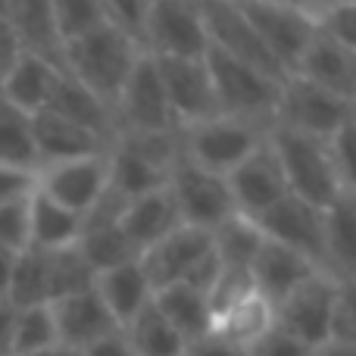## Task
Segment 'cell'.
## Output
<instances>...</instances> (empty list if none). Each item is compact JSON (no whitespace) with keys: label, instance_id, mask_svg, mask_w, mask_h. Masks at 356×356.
I'll list each match as a JSON object with an SVG mask.
<instances>
[{"label":"cell","instance_id":"11a10c76","mask_svg":"<svg viewBox=\"0 0 356 356\" xmlns=\"http://www.w3.org/2000/svg\"><path fill=\"white\" fill-rule=\"evenodd\" d=\"M313 356H356V344H338V341H325L313 350Z\"/></svg>","mask_w":356,"mask_h":356},{"label":"cell","instance_id":"f907efd6","mask_svg":"<svg viewBox=\"0 0 356 356\" xmlns=\"http://www.w3.org/2000/svg\"><path fill=\"white\" fill-rule=\"evenodd\" d=\"M79 356H131V350L122 338V328H119V332H113V334H106V338L88 344L85 350H79Z\"/></svg>","mask_w":356,"mask_h":356},{"label":"cell","instance_id":"ac0fdd59","mask_svg":"<svg viewBox=\"0 0 356 356\" xmlns=\"http://www.w3.org/2000/svg\"><path fill=\"white\" fill-rule=\"evenodd\" d=\"M31 135H35V154L38 169L54 166V163L85 160V156H100L110 150V141L56 113H38L31 116Z\"/></svg>","mask_w":356,"mask_h":356},{"label":"cell","instance_id":"7dc6e473","mask_svg":"<svg viewBox=\"0 0 356 356\" xmlns=\"http://www.w3.org/2000/svg\"><path fill=\"white\" fill-rule=\"evenodd\" d=\"M181 356H244V350L228 344V341H222V338H216V334H203V338L184 344Z\"/></svg>","mask_w":356,"mask_h":356},{"label":"cell","instance_id":"680465c9","mask_svg":"<svg viewBox=\"0 0 356 356\" xmlns=\"http://www.w3.org/2000/svg\"><path fill=\"white\" fill-rule=\"evenodd\" d=\"M328 3H356V0H328Z\"/></svg>","mask_w":356,"mask_h":356},{"label":"cell","instance_id":"ba28073f","mask_svg":"<svg viewBox=\"0 0 356 356\" xmlns=\"http://www.w3.org/2000/svg\"><path fill=\"white\" fill-rule=\"evenodd\" d=\"M141 47L150 56L200 60L207 54V31L194 0H150Z\"/></svg>","mask_w":356,"mask_h":356},{"label":"cell","instance_id":"6f0895ef","mask_svg":"<svg viewBox=\"0 0 356 356\" xmlns=\"http://www.w3.org/2000/svg\"><path fill=\"white\" fill-rule=\"evenodd\" d=\"M56 356H79V353H72V350H60V347H56Z\"/></svg>","mask_w":356,"mask_h":356},{"label":"cell","instance_id":"e0dca14e","mask_svg":"<svg viewBox=\"0 0 356 356\" xmlns=\"http://www.w3.org/2000/svg\"><path fill=\"white\" fill-rule=\"evenodd\" d=\"M56 325V347L60 350H85L88 344L106 338V334L119 332V325L113 322V316L106 313V307L100 303V297L94 294V288L81 291V294L63 297V300L50 303Z\"/></svg>","mask_w":356,"mask_h":356},{"label":"cell","instance_id":"603a6c76","mask_svg":"<svg viewBox=\"0 0 356 356\" xmlns=\"http://www.w3.org/2000/svg\"><path fill=\"white\" fill-rule=\"evenodd\" d=\"M60 75H63L60 66L41 60V56L22 54L16 60V66L0 81V100H6L10 106L29 113V116H38L41 110H47L50 94H54Z\"/></svg>","mask_w":356,"mask_h":356},{"label":"cell","instance_id":"8992f818","mask_svg":"<svg viewBox=\"0 0 356 356\" xmlns=\"http://www.w3.org/2000/svg\"><path fill=\"white\" fill-rule=\"evenodd\" d=\"M166 191L175 203L178 222L188 228H200V232H213L225 219L234 216V203L228 194L225 175L197 169L178 156V163L169 169Z\"/></svg>","mask_w":356,"mask_h":356},{"label":"cell","instance_id":"4dcf8cb0","mask_svg":"<svg viewBox=\"0 0 356 356\" xmlns=\"http://www.w3.org/2000/svg\"><path fill=\"white\" fill-rule=\"evenodd\" d=\"M122 338L129 344L131 356H181L184 341L178 332L160 316L154 303L141 309L129 325H122Z\"/></svg>","mask_w":356,"mask_h":356},{"label":"cell","instance_id":"7bdbcfd3","mask_svg":"<svg viewBox=\"0 0 356 356\" xmlns=\"http://www.w3.org/2000/svg\"><path fill=\"white\" fill-rule=\"evenodd\" d=\"M253 282H250V272L247 269H225L222 266L219 278H216V284L209 288L207 294V303H209V316H219L222 309H228L232 303H238L241 297L253 294Z\"/></svg>","mask_w":356,"mask_h":356},{"label":"cell","instance_id":"7402d4cb","mask_svg":"<svg viewBox=\"0 0 356 356\" xmlns=\"http://www.w3.org/2000/svg\"><path fill=\"white\" fill-rule=\"evenodd\" d=\"M178 225H181V222H178L175 203H172V197H169L166 184L150 191V194H141V197H135V200H129L122 219H119V232L129 238V244L138 250V257H141L147 247H154L156 241H163L169 232H175Z\"/></svg>","mask_w":356,"mask_h":356},{"label":"cell","instance_id":"e575fe53","mask_svg":"<svg viewBox=\"0 0 356 356\" xmlns=\"http://www.w3.org/2000/svg\"><path fill=\"white\" fill-rule=\"evenodd\" d=\"M79 253L85 257V263L97 272H106V269H116L122 263H131L138 259V250L129 244L119 225H106V228H91V232H81L79 241H75Z\"/></svg>","mask_w":356,"mask_h":356},{"label":"cell","instance_id":"44dd1931","mask_svg":"<svg viewBox=\"0 0 356 356\" xmlns=\"http://www.w3.org/2000/svg\"><path fill=\"white\" fill-rule=\"evenodd\" d=\"M316 272L319 269H316L313 263H307L300 253L263 238V244H259L257 257H253V263H250V282H253V288H257V294H263L266 300L275 307L278 300H284L297 284L307 282Z\"/></svg>","mask_w":356,"mask_h":356},{"label":"cell","instance_id":"9f6ffc18","mask_svg":"<svg viewBox=\"0 0 356 356\" xmlns=\"http://www.w3.org/2000/svg\"><path fill=\"white\" fill-rule=\"evenodd\" d=\"M25 356H56V350H44V353H25Z\"/></svg>","mask_w":356,"mask_h":356},{"label":"cell","instance_id":"8fae6325","mask_svg":"<svg viewBox=\"0 0 356 356\" xmlns=\"http://www.w3.org/2000/svg\"><path fill=\"white\" fill-rule=\"evenodd\" d=\"M234 3L241 6L244 19L257 31V38L269 50V56L278 63V69L284 75L294 72L297 60L303 56L307 44L316 35L313 19L297 10H288L275 0H234Z\"/></svg>","mask_w":356,"mask_h":356},{"label":"cell","instance_id":"c3c4849f","mask_svg":"<svg viewBox=\"0 0 356 356\" xmlns=\"http://www.w3.org/2000/svg\"><path fill=\"white\" fill-rule=\"evenodd\" d=\"M31 191H35V175L0 166V203L13 200V197H25V194H31Z\"/></svg>","mask_w":356,"mask_h":356},{"label":"cell","instance_id":"60d3db41","mask_svg":"<svg viewBox=\"0 0 356 356\" xmlns=\"http://www.w3.org/2000/svg\"><path fill=\"white\" fill-rule=\"evenodd\" d=\"M29 197H13L0 203V247L19 253L29 247Z\"/></svg>","mask_w":356,"mask_h":356},{"label":"cell","instance_id":"d6a6232c","mask_svg":"<svg viewBox=\"0 0 356 356\" xmlns=\"http://www.w3.org/2000/svg\"><path fill=\"white\" fill-rule=\"evenodd\" d=\"M209 241H213V253L219 257V263L225 266V269L250 272L253 257H257L259 244H263V234L253 225V219L234 213L232 219H225L219 228L209 232Z\"/></svg>","mask_w":356,"mask_h":356},{"label":"cell","instance_id":"4fadbf2b","mask_svg":"<svg viewBox=\"0 0 356 356\" xmlns=\"http://www.w3.org/2000/svg\"><path fill=\"white\" fill-rule=\"evenodd\" d=\"M156 72L163 81L169 113H172L175 129H188L209 116H219V106L213 97L209 72L200 60H172V56H154Z\"/></svg>","mask_w":356,"mask_h":356},{"label":"cell","instance_id":"f6af8a7d","mask_svg":"<svg viewBox=\"0 0 356 356\" xmlns=\"http://www.w3.org/2000/svg\"><path fill=\"white\" fill-rule=\"evenodd\" d=\"M244 356H313V350L307 344H300V341H294L291 334H284L282 328L272 325L263 338L247 347Z\"/></svg>","mask_w":356,"mask_h":356},{"label":"cell","instance_id":"91938a15","mask_svg":"<svg viewBox=\"0 0 356 356\" xmlns=\"http://www.w3.org/2000/svg\"><path fill=\"white\" fill-rule=\"evenodd\" d=\"M3 10H6V0H0V16H3Z\"/></svg>","mask_w":356,"mask_h":356},{"label":"cell","instance_id":"d4e9b609","mask_svg":"<svg viewBox=\"0 0 356 356\" xmlns=\"http://www.w3.org/2000/svg\"><path fill=\"white\" fill-rule=\"evenodd\" d=\"M325 263L341 284H356V194L325 209Z\"/></svg>","mask_w":356,"mask_h":356},{"label":"cell","instance_id":"f546056e","mask_svg":"<svg viewBox=\"0 0 356 356\" xmlns=\"http://www.w3.org/2000/svg\"><path fill=\"white\" fill-rule=\"evenodd\" d=\"M47 259H50V250H38V247H25V250L16 253L13 275H10V291H6V300L16 309L50 303Z\"/></svg>","mask_w":356,"mask_h":356},{"label":"cell","instance_id":"7c38bea8","mask_svg":"<svg viewBox=\"0 0 356 356\" xmlns=\"http://www.w3.org/2000/svg\"><path fill=\"white\" fill-rule=\"evenodd\" d=\"M113 119H116V135L119 131H178L150 54H141V60L135 63L113 106Z\"/></svg>","mask_w":356,"mask_h":356},{"label":"cell","instance_id":"d590c367","mask_svg":"<svg viewBox=\"0 0 356 356\" xmlns=\"http://www.w3.org/2000/svg\"><path fill=\"white\" fill-rule=\"evenodd\" d=\"M110 147L125 150V154L150 163L154 169H163L166 175L181 156L178 131H119Z\"/></svg>","mask_w":356,"mask_h":356},{"label":"cell","instance_id":"d6986e66","mask_svg":"<svg viewBox=\"0 0 356 356\" xmlns=\"http://www.w3.org/2000/svg\"><path fill=\"white\" fill-rule=\"evenodd\" d=\"M294 79L309 81L328 94H338L344 100H356V50H347L341 44L322 38L319 31L307 44L303 56L294 66Z\"/></svg>","mask_w":356,"mask_h":356},{"label":"cell","instance_id":"6da1fadb","mask_svg":"<svg viewBox=\"0 0 356 356\" xmlns=\"http://www.w3.org/2000/svg\"><path fill=\"white\" fill-rule=\"evenodd\" d=\"M141 54L144 50L129 35L100 22L97 29L63 44V72L113 110Z\"/></svg>","mask_w":356,"mask_h":356},{"label":"cell","instance_id":"7a4b0ae2","mask_svg":"<svg viewBox=\"0 0 356 356\" xmlns=\"http://www.w3.org/2000/svg\"><path fill=\"white\" fill-rule=\"evenodd\" d=\"M266 141H269L278 166H282V175H284L291 197H297V200L309 203L316 209H328L341 197L356 194V188L347 184L344 175L334 166L328 141L282 129V125H272Z\"/></svg>","mask_w":356,"mask_h":356},{"label":"cell","instance_id":"ffe728a7","mask_svg":"<svg viewBox=\"0 0 356 356\" xmlns=\"http://www.w3.org/2000/svg\"><path fill=\"white\" fill-rule=\"evenodd\" d=\"M3 19L16 31L25 54L41 56L63 69V38L50 0H6Z\"/></svg>","mask_w":356,"mask_h":356},{"label":"cell","instance_id":"db71d44e","mask_svg":"<svg viewBox=\"0 0 356 356\" xmlns=\"http://www.w3.org/2000/svg\"><path fill=\"white\" fill-rule=\"evenodd\" d=\"M13 263H16V253H10V250L0 247V300H6V291H10Z\"/></svg>","mask_w":356,"mask_h":356},{"label":"cell","instance_id":"5bb4252c","mask_svg":"<svg viewBox=\"0 0 356 356\" xmlns=\"http://www.w3.org/2000/svg\"><path fill=\"white\" fill-rule=\"evenodd\" d=\"M106 154L85 156V160H69V163H54V166L38 169L35 188L41 194H47L50 200H56L60 207L72 209L75 216H85L91 209V203L106 188V175H110Z\"/></svg>","mask_w":356,"mask_h":356},{"label":"cell","instance_id":"cb8c5ba5","mask_svg":"<svg viewBox=\"0 0 356 356\" xmlns=\"http://www.w3.org/2000/svg\"><path fill=\"white\" fill-rule=\"evenodd\" d=\"M94 294L100 297V303H104L106 313L113 316V322L122 328L150 303L154 288H150V282L144 278L138 259H131V263H122V266H116V269L97 272V275H94Z\"/></svg>","mask_w":356,"mask_h":356},{"label":"cell","instance_id":"277c9868","mask_svg":"<svg viewBox=\"0 0 356 356\" xmlns=\"http://www.w3.org/2000/svg\"><path fill=\"white\" fill-rule=\"evenodd\" d=\"M266 135L269 131L219 113V116H209L197 125L178 129V144H181L184 163L216 175H228L266 141Z\"/></svg>","mask_w":356,"mask_h":356},{"label":"cell","instance_id":"681fc988","mask_svg":"<svg viewBox=\"0 0 356 356\" xmlns=\"http://www.w3.org/2000/svg\"><path fill=\"white\" fill-rule=\"evenodd\" d=\"M22 44H19L16 31L10 29V22H6L3 16H0V81H3V75L10 72L13 66H16V60L22 56Z\"/></svg>","mask_w":356,"mask_h":356},{"label":"cell","instance_id":"b9f144b4","mask_svg":"<svg viewBox=\"0 0 356 356\" xmlns=\"http://www.w3.org/2000/svg\"><path fill=\"white\" fill-rule=\"evenodd\" d=\"M150 0H100L104 10V22H110L113 29H119L122 35H129L131 41L141 47L144 35V19H147ZM144 50V47H141Z\"/></svg>","mask_w":356,"mask_h":356},{"label":"cell","instance_id":"836d02e7","mask_svg":"<svg viewBox=\"0 0 356 356\" xmlns=\"http://www.w3.org/2000/svg\"><path fill=\"white\" fill-rule=\"evenodd\" d=\"M106 163H110L106 184H110L116 194H122L125 200H135V197L163 188V184H166V178H169L163 169H154L150 163L138 160V156L125 154V150H119V147H110Z\"/></svg>","mask_w":356,"mask_h":356},{"label":"cell","instance_id":"816d5d0a","mask_svg":"<svg viewBox=\"0 0 356 356\" xmlns=\"http://www.w3.org/2000/svg\"><path fill=\"white\" fill-rule=\"evenodd\" d=\"M13 322H16V307H13L10 300H0V356H10Z\"/></svg>","mask_w":356,"mask_h":356},{"label":"cell","instance_id":"f1b7e54d","mask_svg":"<svg viewBox=\"0 0 356 356\" xmlns=\"http://www.w3.org/2000/svg\"><path fill=\"white\" fill-rule=\"evenodd\" d=\"M150 303L160 309V316L175 328L178 338H181L184 344H191V341L209 334L213 316H209V303L200 291L188 288V284H181V282L166 284V288L154 291Z\"/></svg>","mask_w":356,"mask_h":356},{"label":"cell","instance_id":"3957f363","mask_svg":"<svg viewBox=\"0 0 356 356\" xmlns=\"http://www.w3.org/2000/svg\"><path fill=\"white\" fill-rule=\"evenodd\" d=\"M203 66L209 72L213 97L222 116L250 122L257 129L269 131L278 116V97H282V81L207 47Z\"/></svg>","mask_w":356,"mask_h":356},{"label":"cell","instance_id":"484cf974","mask_svg":"<svg viewBox=\"0 0 356 356\" xmlns=\"http://www.w3.org/2000/svg\"><path fill=\"white\" fill-rule=\"evenodd\" d=\"M47 113H56V116H63V119H69V122L81 125V129L94 131V135L106 138L110 144H113V138H116V119H113V110L106 104H100L91 91H85L75 79H69L66 72L60 75L54 94H50Z\"/></svg>","mask_w":356,"mask_h":356},{"label":"cell","instance_id":"ee69618b","mask_svg":"<svg viewBox=\"0 0 356 356\" xmlns=\"http://www.w3.org/2000/svg\"><path fill=\"white\" fill-rule=\"evenodd\" d=\"M353 284L341 288L338 300L332 307V319H328V341L338 344H356V303H353Z\"/></svg>","mask_w":356,"mask_h":356},{"label":"cell","instance_id":"8d00e7d4","mask_svg":"<svg viewBox=\"0 0 356 356\" xmlns=\"http://www.w3.org/2000/svg\"><path fill=\"white\" fill-rule=\"evenodd\" d=\"M44 350H56V325H54V313H50V303L16 309L10 356L44 353Z\"/></svg>","mask_w":356,"mask_h":356},{"label":"cell","instance_id":"1f68e13d","mask_svg":"<svg viewBox=\"0 0 356 356\" xmlns=\"http://www.w3.org/2000/svg\"><path fill=\"white\" fill-rule=\"evenodd\" d=\"M0 166L38 175L31 116L16 110V106H10L6 100H0Z\"/></svg>","mask_w":356,"mask_h":356},{"label":"cell","instance_id":"9a60e30c","mask_svg":"<svg viewBox=\"0 0 356 356\" xmlns=\"http://www.w3.org/2000/svg\"><path fill=\"white\" fill-rule=\"evenodd\" d=\"M225 181H228V194H232V203H234V213L247 216V219L266 213L282 197H288V184H284L282 166H278L269 141H263L241 166H234L225 175Z\"/></svg>","mask_w":356,"mask_h":356},{"label":"cell","instance_id":"bcb514c9","mask_svg":"<svg viewBox=\"0 0 356 356\" xmlns=\"http://www.w3.org/2000/svg\"><path fill=\"white\" fill-rule=\"evenodd\" d=\"M353 141H356V122L344 125L338 135L328 138V150H332V160L338 166V172L344 175L347 184L356 188V169H353Z\"/></svg>","mask_w":356,"mask_h":356},{"label":"cell","instance_id":"ab89813d","mask_svg":"<svg viewBox=\"0 0 356 356\" xmlns=\"http://www.w3.org/2000/svg\"><path fill=\"white\" fill-rule=\"evenodd\" d=\"M313 25L322 38L347 50H356V3H328L313 19Z\"/></svg>","mask_w":356,"mask_h":356},{"label":"cell","instance_id":"9c48e42d","mask_svg":"<svg viewBox=\"0 0 356 356\" xmlns=\"http://www.w3.org/2000/svg\"><path fill=\"white\" fill-rule=\"evenodd\" d=\"M341 288H347V284L334 282L325 272L309 275L284 300L275 303V328H282L284 334L316 350L328 341V319H332V307L338 300Z\"/></svg>","mask_w":356,"mask_h":356},{"label":"cell","instance_id":"f5cc1de1","mask_svg":"<svg viewBox=\"0 0 356 356\" xmlns=\"http://www.w3.org/2000/svg\"><path fill=\"white\" fill-rule=\"evenodd\" d=\"M275 3H282V6H288V10H297V13H303V16L316 19L328 6V0H275Z\"/></svg>","mask_w":356,"mask_h":356},{"label":"cell","instance_id":"4316f807","mask_svg":"<svg viewBox=\"0 0 356 356\" xmlns=\"http://www.w3.org/2000/svg\"><path fill=\"white\" fill-rule=\"evenodd\" d=\"M272 325H275V307H272L263 294L253 291V294L241 297L238 303H232L228 309H222L219 316H213L209 334H216V338L247 350V347L263 338Z\"/></svg>","mask_w":356,"mask_h":356},{"label":"cell","instance_id":"5b68a950","mask_svg":"<svg viewBox=\"0 0 356 356\" xmlns=\"http://www.w3.org/2000/svg\"><path fill=\"white\" fill-rule=\"evenodd\" d=\"M356 122V100H344L338 94H328L322 88L300 81L294 75L282 81V97H278V116L275 125L300 135L328 141L338 135L344 125Z\"/></svg>","mask_w":356,"mask_h":356},{"label":"cell","instance_id":"2e32d148","mask_svg":"<svg viewBox=\"0 0 356 356\" xmlns=\"http://www.w3.org/2000/svg\"><path fill=\"white\" fill-rule=\"evenodd\" d=\"M209 250H213L209 232L178 225L175 232H169L163 241L147 247V250L138 257V266H141L144 278L150 282V288L160 291V288H166V284L184 282V275H188Z\"/></svg>","mask_w":356,"mask_h":356},{"label":"cell","instance_id":"52a82bcc","mask_svg":"<svg viewBox=\"0 0 356 356\" xmlns=\"http://www.w3.org/2000/svg\"><path fill=\"white\" fill-rule=\"evenodd\" d=\"M197 13H200L203 31H207V47L219 50V54L232 56V60L244 63V66L257 69V72L269 75V79L284 81L288 75L278 69V63L269 56L257 31L244 19L241 6L234 0H194Z\"/></svg>","mask_w":356,"mask_h":356},{"label":"cell","instance_id":"f35d334b","mask_svg":"<svg viewBox=\"0 0 356 356\" xmlns=\"http://www.w3.org/2000/svg\"><path fill=\"white\" fill-rule=\"evenodd\" d=\"M50 3H54V19H56L63 44L85 35V31H91V29H97V25L104 22L100 0H50Z\"/></svg>","mask_w":356,"mask_h":356},{"label":"cell","instance_id":"74e56055","mask_svg":"<svg viewBox=\"0 0 356 356\" xmlns=\"http://www.w3.org/2000/svg\"><path fill=\"white\" fill-rule=\"evenodd\" d=\"M47 269H50V303L94 288V269L85 263V257L79 253L75 244L63 247V250H50Z\"/></svg>","mask_w":356,"mask_h":356},{"label":"cell","instance_id":"30bf717a","mask_svg":"<svg viewBox=\"0 0 356 356\" xmlns=\"http://www.w3.org/2000/svg\"><path fill=\"white\" fill-rule=\"evenodd\" d=\"M253 225L259 228L266 241L288 247V250L300 253L307 263H313L319 272L328 275L325 263V209H316L309 203L297 200V197H282L275 207L266 213L253 216Z\"/></svg>","mask_w":356,"mask_h":356},{"label":"cell","instance_id":"83f0119b","mask_svg":"<svg viewBox=\"0 0 356 356\" xmlns=\"http://www.w3.org/2000/svg\"><path fill=\"white\" fill-rule=\"evenodd\" d=\"M81 234V216L60 207L41 191H31L29 197V247L38 250H63L72 247Z\"/></svg>","mask_w":356,"mask_h":356}]
</instances>
